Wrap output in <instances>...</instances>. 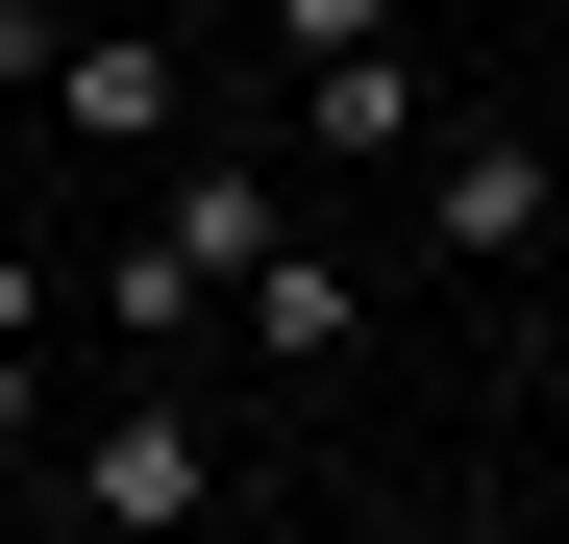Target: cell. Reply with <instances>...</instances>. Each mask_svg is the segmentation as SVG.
I'll return each mask as SVG.
<instances>
[{"instance_id": "6da1fadb", "label": "cell", "mask_w": 569, "mask_h": 544, "mask_svg": "<svg viewBox=\"0 0 569 544\" xmlns=\"http://www.w3.org/2000/svg\"><path fill=\"white\" fill-rule=\"evenodd\" d=\"M50 495L100 520V544H199V520H223V421H199V396H100V421L50 445Z\"/></svg>"}, {"instance_id": "7a4b0ae2", "label": "cell", "mask_w": 569, "mask_h": 544, "mask_svg": "<svg viewBox=\"0 0 569 544\" xmlns=\"http://www.w3.org/2000/svg\"><path fill=\"white\" fill-rule=\"evenodd\" d=\"M50 124L100 149V173H173V149H199V26H149V0L74 26V50H50Z\"/></svg>"}, {"instance_id": "3957f363", "label": "cell", "mask_w": 569, "mask_h": 544, "mask_svg": "<svg viewBox=\"0 0 569 544\" xmlns=\"http://www.w3.org/2000/svg\"><path fill=\"white\" fill-rule=\"evenodd\" d=\"M545 223H569V173H545L520 124H446V149H421V248H446V272H520Z\"/></svg>"}, {"instance_id": "277c9868", "label": "cell", "mask_w": 569, "mask_h": 544, "mask_svg": "<svg viewBox=\"0 0 569 544\" xmlns=\"http://www.w3.org/2000/svg\"><path fill=\"white\" fill-rule=\"evenodd\" d=\"M149 223H173V248H199L223 298H248V272L298 248V173H272V149H173V173H149Z\"/></svg>"}, {"instance_id": "5b68a950", "label": "cell", "mask_w": 569, "mask_h": 544, "mask_svg": "<svg viewBox=\"0 0 569 544\" xmlns=\"http://www.w3.org/2000/svg\"><path fill=\"white\" fill-rule=\"evenodd\" d=\"M223 322L272 346V372H347V346H371V272H347V248L298 223V248H272V272H248V298H223Z\"/></svg>"}, {"instance_id": "8992f818", "label": "cell", "mask_w": 569, "mask_h": 544, "mask_svg": "<svg viewBox=\"0 0 569 544\" xmlns=\"http://www.w3.org/2000/svg\"><path fill=\"white\" fill-rule=\"evenodd\" d=\"M298 149H322V173H421L446 124H421V74H397V50H322V74H298Z\"/></svg>"}, {"instance_id": "52a82bcc", "label": "cell", "mask_w": 569, "mask_h": 544, "mask_svg": "<svg viewBox=\"0 0 569 544\" xmlns=\"http://www.w3.org/2000/svg\"><path fill=\"white\" fill-rule=\"evenodd\" d=\"M100 322H124V346H199V322H223V272L173 248V223H124V248H100Z\"/></svg>"}, {"instance_id": "ba28073f", "label": "cell", "mask_w": 569, "mask_h": 544, "mask_svg": "<svg viewBox=\"0 0 569 544\" xmlns=\"http://www.w3.org/2000/svg\"><path fill=\"white\" fill-rule=\"evenodd\" d=\"M272 50H298V74L322 50H397V0H272Z\"/></svg>"}, {"instance_id": "9c48e42d", "label": "cell", "mask_w": 569, "mask_h": 544, "mask_svg": "<svg viewBox=\"0 0 569 544\" xmlns=\"http://www.w3.org/2000/svg\"><path fill=\"white\" fill-rule=\"evenodd\" d=\"M50 50H74V26H50V0H0V100H50Z\"/></svg>"}, {"instance_id": "30bf717a", "label": "cell", "mask_w": 569, "mask_h": 544, "mask_svg": "<svg viewBox=\"0 0 569 544\" xmlns=\"http://www.w3.org/2000/svg\"><path fill=\"white\" fill-rule=\"evenodd\" d=\"M26 445H50V372H26V346H0V471H26Z\"/></svg>"}, {"instance_id": "8fae6325", "label": "cell", "mask_w": 569, "mask_h": 544, "mask_svg": "<svg viewBox=\"0 0 569 544\" xmlns=\"http://www.w3.org/2000/svg\"><path fill=\"white\" fill-rule=\"evenodd\" d=\"M0 346H50V248H0Z\"/></svg>"}, {"instance_id": "7c38bea8", "label": "cell", "mask_w": 569, "mask_h": 544, "mask_svg": "<svg viewBox=\"0 0 569 544\" xmlns=\"http://www.w3.org/2000/svg\"><path fill=\"white\" fill-rule=\"evenodd\" d=\"M149 26H272V0H149Z\"/></svg>"}]
</instances>
